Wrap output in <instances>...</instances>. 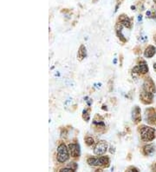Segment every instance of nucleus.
<instances>
[{
  "label": "nucleus",
  "instance_id": "obj_1",
  "mask_svg": "<svg viewBox=\"0 0 156 172\" xmlns=\"http://www.w3.org/2000/svg\"><path fill=\"white\" fill-rule=\"evenodd\" d=\"M140 136L141 138L146 141V142H149L154 140L155 138V130L154 128L147 126H142L140 130Z\"/></svg>",
  "mask_w": 156,
  "mask_h": 172
},
{
  "label": "nucleus",
  "instance_id": "obj_2",
  "mask_svg": "<svg viewBox=\"0 0 156 172\" xmlns=\"http://www.w3.org/2000/svg\"><path fill=\"white\" fill-rule=\"evenodd\" d=\"M69 149H67L66 145L62 143L57 148V160L60 163H64L69 159Z\"/></svg>",
  "mask_w": 156,
  "mask_h": 172
},
{
  "label": "nucleus",
  "instance_id": "obj_3",
  "mask_svg": "<svg viewBox=\"0 0 156 172\" xmlns=\"http://www.w3.org/2000/svg\"><path fill=\"white\" fill-rule=\"evenodd\" d=\"M109 157L107 156H102V157H92L88 159V163L91 166H101V165H106V163H109Z\"/></svg>",
  "mask_w": 156,
  "mask_h": 172
},
{
  "label": "nucleus",
  "instance_id": "obj_4",
  "mask_svg": "<svg viewBox=\"0 0 156 172\" xmlns=\"http://www.w3.org/2000/svg\"><path fill=\"white\" fill-rule=\"evenodd\" d=\"M107 149H108V143L105 141H100L96 143V145L94 149V153L98 156L103 155L107 151Z\"/></svg>",
  "mask_w": 156,
  "mask_h": 172
},
{
  "label": "nucleus",
  "instance_id": "obj_5",
  "mask_svg": "<svg viewBox=\"0 0 156 172\" xmlns=\"http://www.w3.org/2000/svg\"><path fill=\"white\" fill-rule=\"evenodd\" d=\"M69 151L73 157L80 156V147L77 143H70L69 145Z\"/></svg>",
  "mask_w": 156,
  "mask_h": 172
},
{
  "label": "nucleus",
  "instance_id": "obj_6",
  "mask_svg": "<svg viewBox=\"0 0 156 172\" xmlns=\"http://www.w3.org/2000/svg\"><path fill=\"white\" fill-rule=\"evenodd\" d=\"M133 71L136 72V73H147L148 71V67L147 65V63L145 62H141L139 65H137L136 67H134L133 70Z\"/></svg>",
  "mask_w": 156,
  "mask_h": 172
},
{
  "label": "nucleus",
  "instance_id": "obj_7",
  "mask_svg": "<svg viewBox=\"0 0 156 172\" xmlns=\"http://www.w3.org/2000/svg\"><path fill=\"white\" fill-rule=\"evenodd\" d=\"M119 21H120V24H121L122 27H126V28H130L131 27V23H130V19L125 16V15H121L120 18H119Z\"/></svg>",
  "mask_w": 156,
  "mask_h": 172
},
{
  "label": "nucleus",
  "instance_id": "obj_8",
  "mask_svg": "<svg viewBox=\"0 0 156 172\" xmlns=\"http://www.w3.org/2000/svg\"><path fill=\"white\" fill-rule=\"evenodd\" d=\"M155 54V48L154 46H148L144 52V56L146 57H152Z\"/></svg>",
  "mask_w": 156,
  "mask_h": 172
},
{
  "label": "nucleus",
  "instance_id": "obj_9",
  "mask_svg": "<svg viewBox=\"0 0 156 172\" xmlns=\"http://www.w3.org/2000/svg\"><path fill=\"white\" fill-rule=\"evenodd\" d=\"M133 120L135 123H138L140 120V109H139V107H135L133 110Z\"/></svg>",
  "mask_w": 156,
  "mask_h": 172
},
{
  "label": "nucleus",
  "instance_id": "obj_10",
  "mask_svg": "<svg viewBox=\"0 0 156 172\" xmlns=\"http://www.w3.org/2000/svg\"><path fill=\"white\" fill-rule=\"evenodd\" d=\"M85 57H86V48L84 45H81L79 52H78V57H79V59L81 60Z\"/></svg>",
  "mask_w": 156,
  "mask_h": 172
},
{
  "label": "nucleus",
  "instance_id": "obj_11",
  "mask_svg": "<svg viewBox=\"0 0 156 172\" xmlns=\"http://www.w3.org/2000/svg\"><path fill=\"white\" fill-rule=\"evenodd\" d=\"M143 149H144V153L146 155H150L154 151V147L152 144H148V145H146Z\"/></svg>",
  "mask_w": 156,
  "mask_h": 172
},
{
  "label": "nucleus",
  "instance_id": "obj_12",
  "mask_svg": "<svg viewBox=\"0 0 156 172\" xmlns=\"http://www.w3.org/2000/svg\"><path fill=\"white\" fill-rule=\"evenodd\" d=\"M86 143L88 145H92L93 143H94V139L92 138H87Z\"/></svg>",
  "mask_w": 156,
  "mask_h": 172
},
{
  "label": "nucleus",
  "instance_id": "obj_13",
  "mask_svg": "<svg viewBox=\"0 0 156 172\" xmlns=\"http://www.w3.org/2000/svg\"><path fill=\"white\" fill-rule=\"evenodd\" d=\"M59 172H74L73 169H70V168H65V169H62Z\"/></svg>",
  "mask_w": 156,
  "mask_h": 172
},
{
  "label": "nucleus",
  "instance_id": "obj_14",
  "mask_svg": "<svg viewBox=\"0 0 156 172\" xmlns=\"http://www.w3.org/2000/svg\"><path fill=\"white\" fill-rule=\"evenodd\" d=\"M129 172H139V171L137 170H136V169H134V168H133V169H131V170H129Z\"/></svg>",
  "mask_w": 156,
  "mask_h": 172
},
{
  "label": "nucleus",
  "instance_id": "obj_15",
  "mask_svg": "<svg viewBox=\"0 0 156 172\" xmlns=\"http://www.w3.org/2000/svg\"><path fill=\"white\" fill-rule=\"evenodd\" d=\"M95 172H102V170H96Z\"/></svg>",
  "mask_w": 156,
  "mask_h": 172
},
{
  "label": "nucleus",
  "instance_id": "obj_16",
  "mask_svg": "<svg viewBox=\"0 0 156 172\" xmlns=\"http://www.w3.org/2000/svg\"><path fill=\"white\" fill-rule=\"evenodd\" d=\"M154 69L156 70V63H155V64H154Z\"/></svg>",
  "mask_w": 156,
  "mask_h": 172
},
{
  "label": "nucleus",
  "instance_id": "obj_17",
  "mask_svg": "<svg viewBox=\"0 0 156 172\" xmlns=\"http://www.w3.org/2000/svg\"><path fill=\"white\" fill-rule=\"evenodd\" d=\"M154 3H156V0H154Z\"/></svg>",
  "mask_w": 156,
  "mask_h": 172
}]
</instances>
